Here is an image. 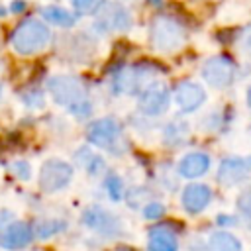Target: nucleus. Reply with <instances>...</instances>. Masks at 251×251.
<instances>
[{"label": "nucleus", "instance_id": "nucleus-25", "mask_svg": "<svg viewBox=\"0 0 251 251\" xmlns=\"http://www.w3.org/2000/svg\"><path fill=\"white\" fill-rule=\"evenodd\" d=\"M12 169L16 171V175H18L20 178H24V180H27V178H29L31 169H29V165H27L25 161H18V163H14V167H12Z\"/></svg>", "mask_w": 251, "mask_h": 251}, {"label": "nucleus", "instance_id": "nucleus-28", "mask_svg": "<svg viewBox=\"0 0 251 251\" xmlns=\"http://www.w3.org/2000/svg\"><path fill=\"white\" fill-rule=\"evenodd\" d=\"M245 45H247V49L251 51V27H249L247 33H245Z\"/></svg>", "mask_w": 251, "mask_h": 251}, {"label": "nucleus", "instance_id": "nucleus-4", "mask_svg": "<svg viewBox=\"0 0 251 251\" xmlns=\"http://www.w3.org/2000/svg\"><path fill=\"white\" fill-rule=\"evenodd\" d=\"M86 139L106 151L112 153H120L118 143L122 139V126L118 120L114 118H100L96 122H92L86 129Z\"/></svg>", "mask_w": 251, "mask_h": 251}, {"label": "nucleus", "instance_id": "nucleus-6", "mask_svg": "<svg viewBox=\"0 0 251 251\" xmlns=\"http://www.w3.org/2000/svg\"><path fill=\"white\" fill-rule=\"evenodd\" d=\"M202 76H204V80L210 86H214V88H226L235 78V65L226 55L210 57L202 65Z\"/></svg>", "mask_w": 251, "mask_h": 251}, {"label": "nucleus", "instance_id": "nucleus-15", "mask_svg": "<svg viewBox=\"0 0 251 251\" xmlns=\"http://www.w3.org/2000/svg\"><path fill=\"white\" fill-rule=\"evenodd\" d=\"M210 169V157L202 151L186 153L178 163V175L184 178H198Z\"/></svg>", "mask_w": 251, "mask_h": 251}, {"label": "nucleus", "instance_id": "nucleus-12", "mask_svg": "<svg viewBox=\"0 0 251 251\" xmlns=\"http://www.w3.org/2000/svg\"><path fill=\"white\" fill-rule=\"evenodd\" d=\"M210 200H212V190H210V186L198 184V182L188 184V186L182 190V198H180L182 208H184L188 214H200L202 210L208 208Z\"/></svg>", "mask_w": 251, "mask_h": 251}, {"label": "nucleus", "instance_id": "nucleus-10", "mask_svg": "<svg viewBox=\"0 0 251 251\" xmlns=\"http://www.w3.org/2000/svg\"><path fill=\"white\" fill-rule=\"evenodd\" d=\"M131 25V16L126 8L118 6V4H108V6H100L98 10V22L96 27L102 31H124Z\"/></svg>", "mask_w": 251, "mask_h": 251}, {"label": "nucleus", "instance_id": "nucleus-19", "mask_svg": "<svg viewBox=\"0 0 251 251\" xmlns=\"http://www.w3.org/2000/svg\"><path fill=\"white\" fill-rule=\"evenodd\" d=\"M65 227H67V224L61 222V220H41V222L35 224L33 235H37V237H51V235L63 231Z\"/></svg>", "mask_w": 251, "mask_h": 251}, {"label": "nucleus", "instance_id": "nucleus-9", "mask_svg": "<svg viewBox=\"0 0 251 251\" xmlns=\"http://www.w3.org/2000/svg\"><path fill=\"white\" fill-rule=\"evenodd\" d=\"M249 173H251V157H227L220 163L218 182L231 186L247 178Z\"/></svg>", "mask_w": 251, "mask_h": 251}, {"label": "nucleus", "instance_id": "nucleus-14", "mask_svg": "<svg viewBox=\"0 0 251 251\" xmlns=\"http://www.w3.org/2000/svg\"><path fill=\"white\" fill-rule=\"evenodd\" d=\"M145 65H135V67H124L122 71H118L114 75V80H112V86H114V92L118 94H131L139 88V82L143 80L145 76Z\"/></svg>", "mask_w": 251, "mask_h": 251}, {"label": "nucleus", "instance_id": "nucleus-1", "mask_svg": "<svg viewBox=\"0 0 251 251\" xmlns=\"http://www.w3.org/2000/svg\"><path fill=\"white\" fill-rule=\"evenodd\" d=\"M47 90L51 92L53 100L61 106H65L73 116L76 118H88L92 114V104L86 96V90L82 82L75 76L59 75L51 76L47 80Z\"/></svg>", "mask_w": 251, "mask_h": 251}, {"label": "nucleus", "instance_id": "nucleus-17", "mask_svg": "<svg viewBox=\"0 0 251 251\" xmlns=\"http://www.w3.org/2000/svg\"><path fill=\"white\" fill-rule=\"evenodd\" d=\"M208 251H241V241L227 231H216L208 239Z\"/></svg>", "mask_w": 251, "mask_h": 251}, {"label": "nucleus", "instance_id": "nucleus-3", "mask_svg": "<svg viewBox=\"0 0 251 251\" xmlns=\"http://www.w3.org/2000/svg\"><path fill=\"white\" fill-rule=\"evenodd\" d=\"M151 45L159 51H175L178 49L184 39L186 31L184 27L171 16H157L151 24Z\"/></svg>", "mask_w": 251, "mask_h": 251}, {"label": "nucleus", "instance_id": "nucleus-8", "mask_svg": "<svg viewBox=\"0 0 251 251\" xmlns=\"http://www.w3.org/2000/svg\"><path fill=\"white\" fill-rule=\"evenodd\" d=\"M82 224L88 226L90 229L98 231L104 237H116L122 233V224L120 220L110 214L108 210L100 208V206H90L82 212Z\"/></svg>", "mask_w": 251, "mask_h": 251}, {"label": "nucleus", "instance_id": "nucleus-18", "mask_svg": "<svg viewBox=\"0 0 251 251\" xmlns=\"http://www.w3.org/2000/svg\"><path fill=\"white\" fill-rule=\"evenodd\" d=\"M43 18L49 22V24H55L59 27H71L75 24V16L65 10V8H59V6H47L43 12Z\"/></svg>", "mask_w": 251, "mask_h": 251}, {"label": "nucleus", "instance_id": "nucleus-2", "mask_svg": "<svg viewBox=\"0 0 251 251\" xmlns=\"http://www.w3.org/2000/svg\"><path fill=\"white\" fill-rule=\"evenodd\" d=\"M49 39H51L49 27L35 18H27V20L20 22L10 35V43H12L14 51L20 55L39 53L49 43Z\"/></svg>", "mask_w": 251, "mask_h": 251}, {"label": "nucleus", "instance_id": "nucleus-26", "mask_svg": "<svg viewBox=\"0 0 251 251\" xmlns=\"http://www.w3.org/2000/svg\"><path fill=\"white\" fill-rule=\"evenodd\" d=\"M25 8V2L24 0H14L12 2V12H22Z\"/></svg>", "mask_w": 251, "mask_h": 251}, {"label": "nucleus", "instance_id": "nucleus-29", "mask_svg": "<svg viewBox=\"0 0 251 251\" xmlns=\"http://www.w3.org/2000/svg\"><path fill=\"white\" fill-rule=\"evenodd\" d=\"M247 106L251 108V86L247 88Z\"/></svg>", "mask_w": 251, "mask_h": 251}, {"label": "nucleus", "instance_id": "nucleus-24", "mask_svg": "<svg viewBox=\"0 0 251 251\" xmlns=\"http://www.w3.org/2000/svg\"><path fill=\"white\" fill-rule=\"evenodd\" d=\"M237 208L239 212L251 222V190H243L237 198Z\"/></svg>", "mask_w": 251, "mask_h": 251}, {"label": "nucleus", "instance_id": "nucleus-11", "mask_svg": "<svg viewBox=\"0 0 251 251\" xmlns=\"http://www.w3.org/2000/svg\"><path fill=\"white\" fill-rule=\"evenodd\" d=\"M175 100L182 112H194L206 100V92L200 84L190 82V80H182L175 88Z\"/></svg>", "mask_w": 251, "mask_h": 251}, {"label": "nucleus", "instance_id": "nucleus-21", "mask_svg": "<svg viewBox=\"0 0 251 251\" xmlns=\"http://www.w3.org/2000/svg\"><path fill=\"white\" fill-rule=\"evenodd\" d=\"M184 133H186L184 124H169L167 129H165V141H167V145H180L182 139H184Z\"/></svg>", "mask_w": 251, "mask_h": 251}, {"label": "nucleus", "instance_id": "nucleus-5", "mask_svg": "<svg viewBox=\"0 0 251 251\" xmlns=\"http://www.w3.org/2000/svg\"><path fill=\"white\" fill-rule=\"evenodd\" d=\"M73 178V167L61 159H47L39 169L37 184L43 192H57Z\"/></svg>", "mask_w": 251, "mask_h": 251}, {"label": "nucleus", "instance_id": "nucleus-27", "mask_svg": "<svg viewBox=\"0 0 251 251\" xmlns=\"http://www.w3.org/2000/svg\"><path fill=\"white\" fill-rule=\"evenodd\" d=\"M218 224H233L229 216H218Z\"/></svg>", "mask_w": 251, "mask_h": 251}, {"label": "nucleus", "instance_id": "nucleus-20", "mask_svg": "<svg viewBox=\"0 0 251 251\" xmlns=\"http://www.w3.org/2000/svg\"><path fill=\"white\" fill-rule=\"evenodd\" d=\"M106 192L112 200H122L124 198V180L118 176V175H108L106 176Z\"/></svg>", "mask_w": 251, "mask_h": 251}, {"label": "nucleus", "instance_id": "nucleus-16", "mask_svg": "<svg viewBox=\"0 0 251 251\" xmlns=\"http://www.w3.org/2000/svg\"><path fill=\"white\" fill-rule=\"evenodd\" d=\"M147 249H149V251H178L176 235H175L169 227H165V226L153 227V229L149 231Z\"/></svg>", "mask_w": 251, "mask_h": 251}, {"label": "nucleus", "instance_id": "nucleus-22", "mask_svg": "<svg viewBox=\"0 0 251 251\" xmlns=\"http://www.w3.org/2000/svg\"><path fill=\"white\" fill-rule=\"evenodd\" d=\"M104 0H73V6L78 14H94L100 10Z\"/></svg>", "mask_w": 251, "mask_h": 251}, {"label": "nucleus", "instance_id": "nucleus-13", "mask_svg": "<svg viewBox=\"0 0 251 251\" xmlns=\"http://www.w3.org/2000/svg\"><path fill=\"white\" fill-rule=\"evenodd\" d=\"M33 239V229L25 222H14L0 233V247L4 249H22Z\"/></svg>", "mask_w": 251, "mask_h": 251}, {"label": "nucleus", "instance_id": "nucleus-23", "mask_svg": "<svg viewBox=\"0 0 251 251\" xmlns=\"http://www.w3.org/2000/svg\"><path fill=\"white\" fill-rule=\"evenodd\" d=\"M143 216L145 220H161L165 216V206L161 202H149L143 208Z\"/></svg>", "mask_w": 251, "mask_h": 251}, {"label": "nucleus", "instance_id": "nucleus-7", "mask_svg": "<svg viewBox=\"0 0 251 251\" xmlns=\"http://www.w3.org/2000/svg\"><path fill=\"white\" fill-rule=\"evenodd\" d=\"M171 104V92L163 82H151L139 94L137 108L145 116H161Z\"/></svg>", "mask_w": 251, "mask_h": 251}]
</instances>
